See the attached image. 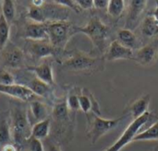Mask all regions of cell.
<instances>
[{"instance_id": "836d02e7", "label": "cell", "mask_w": 158, "mask_h": 151, "mask_svg": "<svg viewBox=\"0 0 158 151\" xmlns=\"http://www.w3.org/2000/svg\"><path fill=\"white\" fill-rule=\"evenodd\" d=\"M108 2L109 1H106V0H94V7L100 8V9L107 8Z\"/></svg>"}, {"instance_id": "d590c367", "label": "cell", "mask_w": 158, "mask_h": 151, "mask_svg": "<svg viewBox=\"0 0 158 151\" xmlns=\"http://www.w3.org/2000/svg\"><path fill=\"white\" fill-rule=\"evenodd\" d=\"M46 151H61L60 148L53 143L51 144H48L47 147H46Z\"/></svg>"}, {"instance_id": "e575fe53", "label": "cell", "mask_w": 158, "mask_h": 151, "mask_svg": "<svg viewBox=\"0 0 158 151\" xmlns=\"http://www.w3.org/2000/svg\"><path fill=\"white\" fill-rule=\"evenodd\" d=\"M0 151H17V149H16V147L14 145H12V144L9 143V144L4 145L1 148Z\"/></svg>"}, {"instance_id": "ffe728a7", "label": "cell", "mask_w": 158, "mask_h": 151, "mask_svg": "<svg viewBox=\"0 0 158 151\" xmlns=\"http://www.w3.org/2000/svg\"><path fill=\"white\" fill-rule=\"evenodd\" d=\"M142 33L145 37H155L158 35V23L153 15L144 18L142 24Z\"/></svg>"}, {"instance_id": "44dd1931", "label": "cell", "mask_w": 158, "mask_h": 151, "mask_svg": "<svg viewBox=\"0 0 158 151\" xmlns=\"http://www.w3.org/2000/svg\"><path fill=\"white\" fill-rule=\"evenodd\" d=\"M53 118L59 123H66L69 120V110L67 105V101L56 103L52 111Z\"/></svg>"}, {"instance_id": "7402d4cb", "label": "cell", "mask_w": 158, "mask_h": 151, "mask_svg": "<svg viewBox=\"0 0 158 151\" xmlns=\"http://www.w3.org/2000/svg\"><path fill=\"white\" fill-rule=\"evenodd\" d=\"M158 140V120L133 138V141H155Z\"/></svg>"}, {"instance_id": "30bf717a", "label": "cell", "mask_w": 158, "mask_h": 151, "mask_svg": "<svg viewBox=\"0 0 158 151\" xmlns=\"http://www.w3.org/2000/svg\"><path fill=\"white\" fill-rule=\"evenodd\" d=\"M0 93L6 94L22 101H31L35 97L33 92L29 88L16 83L7 86L0 85Z\"/></svg>"}, {"instance_id": "1f68e13d", "label": "cell", "mask_w": 158, "mask_h": 151, "mask_svg": "<svg viewBox=\"0 0 158 151\" xmlns=\"http://www.w3.org/2000/svg\"><path fill=\"white\" fill-rule=\"evenodd\" d=\"M28 147L29 151H44L42 140H39L37 138L31 137L28 140Z\"/></svg>"}, {"instance_id": "4fadbf2b", "label": "cell", "mask_w": 158, "mask_h": 151, "mask_svg": "<svg viewBox=\"0 0 158 151\" xmlns=\"http://www.w3.org/2000/svg\"><path fill=\"white\" fill-rule=\"evenodd\" d=\"M25 37L33 42L45 41L48 39L47 23H30L25 29Z\"/></svg>"}, {"instance_id": "8992f818", "label": "cell", "mask_w": 158, "mask_h": 151, "mask_svg": "<svg viewBox=\"0 0 158 151\" xmlns=\"http://www.w3.org/2000/svg\"><path fill=\"white\" fill-rule=\"evenodd\" d=\"M150 115V112H147L143 116L139 117L136 120H133L132 123L126 128L122 136L107 149L105 151H120L125 146H127L129 143L133 141V138L136 137V135L139 133L140 129L145 125V124L148 121Z\"/></svg>"}, {"instance_id": "2e32d148", "label": "cell", "mask_w": 158, "mask_h": 151, "mask_svg": "<svg viewBox=\"0 0 158 151\" xmlns=\"http://www.w3.org/2000/svg\"><path fill=\"white\" fill-rule=\"evenodd\" d=\"M27 70L30 72H32L35 75V77H37L41 81L44 82L45 84H47L49 86L54 84V81H55L54 74H53L52 67L49 64L44 63L39 66H31V67H28Z\"/></svg>"}, {"instance_id": "7c38bea8", "label": "cell", "mask_w": 158, "mask_h": 151, "mask_svg": "<svg viewBox=\"0 0 158 151\" xmlns=\"http://www.w3.org/2000/svg\"><path fill=\"white\" fill-rule=\"evenodd\" d=\"M133 50L129 49L122 44H120L117 40L112 42L104 55L105 60L114 61L120 59H132L133 58Z\"/></svg>"}, {"instance_id": "8fae6325", "label": "cell", "mask_w": 158, "mask_h": 151, "mask_svg": "<svg viewBox=\"0 0 158 151\" xmlns=\"http://www.w3.org/2000/svg\"><path fill=\"white\" fill-rule=\"evenodd\" d=\"M27 49L28 53L35 59H43L49 56H54L58 52V50L56 49L50 42H46L45 41H30Z\"/></svg>"}, {"instance_id": "9a60e30c", "label": "cell", "mask_w": 158, "mask_h": 151, "mask_svg": "<svg viewBox=\"0 0 158 151\" xmlns=\"http://www.w3.org/2000/svg\"><path fill=\"white\" fill-rule=\"evenodd\" d=\"M151 101V96L149 94H144L133 101L129 107V113L133 118V120L138 119L148 112V107Z\"/></svg>"}, {"instance_id": "6da1fadb", "label": "cell", "mask_w": 158, "mask_h": 151, "mask_svg": "<svg viewBox=\"0 0 158 151\" xmlns=\"http://www.w3.org/2000/svg\"><path fill=\"white\" fill-rule=\"evenodd\" d=\"M105 61L104 57H93L80 51H72L61 63V66L68 71L93 74L104 70Z\"/></svg>"}, {"instance_id": "3957f363", "label": "cell", "mask_w": 158, "mask_h": 151, "mask_svg": "<svg viewBox=\"0 0 158 151\" xmlns=\"http://www.w3.org/2000/svg\"><path fill=\"white\" fill-rule=\"evenodd\" d=\"M88 118V137L92 144H95L99 138L109 131L117 128L125 118L124 115L116 119H104L101 116L90 112L86 113Z\"/></svg>"}, {"instance_id": "484cf974", "label": "cell", "mask_w": 158, "mask_h": 151, "mask_svg": "<svg viewBox=\"0 0 158 151\" xmlns=\"http://www.w3.org/2000/svg\"><path fill=\"white\" fill-rule=\"evenodd\" d=\"M2 15L7 20V22H11L15 18V3L12 0H4L1 3Z\"/></svg>"}, {"instance_id": "9c48e42d", "label": "cell", "mask_w": 158, "mask_h": 151, "mask_svg": "<svg viewBox=\"0 0 158 151\" xmlns=\"http://www.w3.org/2000/svg\"><path fill=\"white\" fill-rule=\"evenodd\" d=\"M147 5V1H138V0H132L129 2V10H128V16L126 18L125 28L127 30H134L142 18V14L143 13L145 7Z\"/></svg>"}, {"instance_id": "ac0fdd59", "label": "cell", "mask_w": 158, "mask_h": 151, "mask_svg": "<svg viewBox=\"0 0 158 151\" xmlns=\"http://www.w3.org/2000/svg\"><path fill=\"white\" fill-rule=\"evenodd\" d=\"M117 38H118L117 41L123 46L131 49L133 51L134 49H137V38L132 30L122 29L118 31Z\"/></svg>"}, {"instance_id": "603a6c76", "label": "cell", "mask_w": 158, "mask_h": 151, "mask_svg": "<svg viewBox=\"0 0 158 151\" xmlns=\"http://www.w3.org/2000/svg\"><path fill=\"white\" fill-rule=\"evenodd\" d=\"M27 88H29L35 96L39 97H45L49 93V85L45 84L44 82L41 81L37 77H34L31 79L27 85Z\"/></svg>"}, {"instance_id": "f546056e", "label": "cell", "mask_w": 158, "mask_h": 151, "mask_svg": "<svg viewBox=\"0 0 158 151\" xmlns=\"http://www.w3.org/2000/svg\"><path fill=\"white\" fill-rule=\"evenodd\" d=\"M67 105L69 111L77 112L80 110V102H79V95L77 94H70L66 100Z\"/></svg>"}, {"instance_id": "52a82bcc", "label": "cell", "mask_w": 158, "mask_h": 151, "mask_svg": "<svg viewBox=\"0 0 158 151\" xmlns=\"http://www.w3.org/2000/svg\"><path fill=\"white\" fill-rule=\"evenodd\" d=\"M158 56V37L150 43L137 48L133 52L132 60L136 61L143 66H149L153 65Z\"/></svg>"}, {"instance_id": "83f0119b", "label": "cell", "mask_w": 158, "mask_h": 151, "mask_svg": "<svg viewBox=\"0 0 158 151\" xmlns=\"http://www.w3.org/2000/svg\"><path fill=\"white\" fill-rule=\"evenodd\" d=\"M28 17L35 23H46L43 10L41 7H36L31 6L28 12Z\"/></svg>"}, {"instance_id": "8d00e7d4", "label": "cell", "mask_w": 158, "mask_h": 151, "mask_svg": "<svg viewBox=\"0 0 158 151\" xmlns=\"http://www.w3.org/2000/svg\"><path fill=\"white\" fill-rule=\"evenodd\" d=\"M153 16H154V18H156V22L158 23V1H156V7L155 11H154V13H153Z\"/></svg>"}, {"instance_id": "277c9868", "label": "cell", "mask_w": 158, "mask_h": 151, "mask_svg": "<svg viewBox=\"0 0 158 151\" xmlns=\"http://www.w3.org/2000/svg\"><path fill=\"white\" fill-rule=\"evenodd\" d=\"M11 137L16 144L21 145L31 137V125L26 111L20 108L13 110Z\"/></svg>"}, {"instance_id": "d6a6232c", "label": "cell", "mask_w": 158, "mask_h": 151, "mask_svg": "<svg viewBox=\"0 0 158 151\" xmlns=\"http://www.w3.org/2000/svg\"><path fill=\"white\" fill-rule=\"evenodd\" d=\"M80 8L82 9H91L94 7V1L92 0H77L76 1Z\"/></svg>"}, {"instance_id": "4316f807", "label": "cell", "mask_w": 158, "mask_h": 151, "mask_svg": "<svg viewBox=\"0 0 158 151\" xmlns=\"http://www.w3.org/2000/svg\"><path fill=\"white\" fill-rule=\"evenodd\" d=\"M11 127L9 126L6 120L3 119L0 121V146L9 144L11 139Z\"/></svg>"}, {"instance_id": "4dcf8cb0", "label": "cell", "mask_w": 158, "mask_h": 151, "mask_svg": "<svg viewBox=\"0 0 158 151\" xmlns=\"http://www.w3.org/2000/svg\"><path fill=\"white\" fill-rule=\"evenodd\" d=\"M15 84L14 77L6 70L2 69L0 70V85H12Z\"/></svg>"}, {"instance_id": "d6986e66", "label": "cell", "mask_w": 158, "mask_h": 151, "mask_svg": "<svg viewBox=\"0 0 158 151\" xmlns=\"http://www.w3.org/2000/svg\"><path fill=\"white\" fill-rule=\"evenodd\" d=\"M50 133V120L47 118L44 121L34 124L31 126V137L39 140L44 139Z\"/></svg>"}, {"instance_id": "e0dca14e", "label": "cell", "mask_w": 158, "mask_h": 151, "mask_svg": "<svg viewBox=\"0 0 158 151\" xmlns=\"http://www.w3.org/2000/svg\"><path fill=\"white\" fill-rule=\"evenodd\" d=\"M5 49H6V51L4 53V55H3L5 64L13 68L19 67L23 63L22 51L19 47L13 46V45L9 47L6 46Z\"/></svg>"}, {"instance_id": "ba28073f", "label": "cell", "mask_w": 158, "mask_h": 151, "mask_svg": "<svg viewBox=\"0 0 158 151\" xmlns=\"http://www.w3.org/2000/svg\"><path fill=\"white\" fill-rule=\"evenodd\" d=\"M41 8L43 10L46 23L56 21H66L68 18V8L61 5H58L55 1L44 2Z\"/></svg>"}, {"instance_id": "7a4b0ae2", "label": "cell", "mask_w": 158, "mask_h": 151, "mask_svg": "<svg viewBox=\"0 0 158 151\" xmlns=\"http://www.w3.org/2000/svg\"><path fill=\"white\" fill-rule=\"evenodd\" d=\"M73 32L74 34L83 33L87 35L92 41L94 49L100 54H104L106 50H107L106 42L109 34V28L104 24L97 16L92 17L88 23L83 27L74 26Z\"/></svg>"}, {"instance_id": "f1b7e54d", "label": "cell", "mask_w": 158, "mask_h": 151, "mask_svg": "<svg viewBox=\"0 0 158 151\" xmlns=\"http://www.w3.org/2000/svg\"><path fill=\"white\" fill-rule=\"evenodd\" d=\"M79 102H80V109L84 113H88L92 112V102L88 94L82 89V94L79 95Z\"/></svg>"}, {"instance_id": "d4e9b609", "label": "cell", "mask_w": 158, "mask_h": 151, "mask_svg": "<svg viewBox=\"0 0 158 151\" xmlns=\"http://www.w3.org/2000/svg\"><path fill=\"white\" fill-rule=\"evenodd\" d=\"M125 8V2L123 0H111L108 2L107 13L113 18L119 17Z\"/></svg>"}, {"instance_id": "cb8c5ba5", "label": "cell", "mask_w": 158, "mask_h": 151, "mask_svg": "<svg viewBox=\"0 0 158 151\" xmlns=\"http://www.w3.org/2000/svg\"><path fill=\"white\" fill-rule=\"evenodd\" d=\"M10 35V27L4 16L0 15V51H3L8 42Z\"/></svg>"}, {"instance_id": "5b68a950", "label": "cell", "mask_w": 158, "mask_h": 151, "mask_svg": "<svg viewBox=\"0 0 158 151\" xmlns=\"http://www.w3.org/2000/svg\"><path fill=\"white\" fill-rule=\"evenodd\" d=\"M73 25L69 21H56L47 23V34L49 42L58 51L63 50L70 37L74 34Z\"/></svg>"}, {"instance_id": "5bb4252c", "label": "cell", "mask_w": 158, "mask_h": 151, "mask_svg": "<svg viewBox=\"0 0 158 151\" xmlns=\"http://www.w3.org/2000/svg\"><path fill=\"white\" fill-rule=\"evenodd\" d=\"M29 113H30L28 114V118L31 126L36 123H39L41 121L47 119V115H48L46 106L43 102L38 101H30Z\"/></svg>"}]
</instances>
